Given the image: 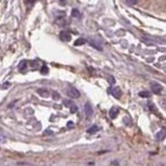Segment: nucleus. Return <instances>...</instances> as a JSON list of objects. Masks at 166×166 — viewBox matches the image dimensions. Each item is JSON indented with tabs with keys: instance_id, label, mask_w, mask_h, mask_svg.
<instances>
[{
	"instance_id": "f257e3e1",
	"label": "nucleus",
	"mask_w": 166,
	"mask_h": 166,
	"mask_svg": "<svg viewBox=\"0 0 166 166\" xmlns=\"http://www.w3.org/2000/svg\"><path fill=\"white\" fill-rule=\"evenodd\" d=\"M150 88H152V91L155 93H160L161 91L163 90V87L161 84H159V83L157 82H152L150 83Z\"/></svg>"
},
{
	"instance_id": "f03ea898",
	"label": "nucleus",
	"mask_w": 166,
	"mask_h": 166,
	"mask_svg": "<svg viewBox=\"0 0 166 166\" xmlns=\"http://www.w3.org/2000/svg\"><path fill=\"white\" fill-rule=\"evenodd\" d=\"M155 138H156L157 141L164 140V139L166 138V129H162V130L159 131V132L156 134V136H155Z\"/></svg>"
},
{
	"instance_id": "7ed1b4c3",
	"label": "nucleus",
	"mask_w": 166,
	"mask_h": 166,
	"mask_svg": "<svg viewBox=\"0 0 166 166\" xmlns=\"http://www.w3.org/2000/svg\"><path fill=\"white\" fill-rule=\"evenodd\" d=\"M67 95L71 98H74V99L80 97V93L76 88H74V87H70V88L67 89Z\"/></svg>"
},
{
	"instance_id": "20e7f679",
	"label": "nucleus",
	"mask_w": 166,
	"mask_h": 166,
	"mask_svg": "<svg viewBox=\"0 0 166 166\" xmlns=\"http://www.w3.org/2000/svg\"><path fill=\"white\" fill-rule=\"evenodd\" d=\"M84 111H85V115H86L87 117H90L91 115H93V107H91V105L88 104V103L85 104Z\"/></svg>"
},
{
	"instance_id": "39448f33",
	"label": "nucleus",
	"mask_w": 166,
	"mask_h": 166,
	"mask_svg": "<svg viewBox=\"0 0 166 166\" xmlns=\"http://www.w3.org/2000/svg\"><path fill=\"white\" fill-rule=\"evenodd\" d=\"M110 93H112L113 97L116 98V99H119V98L122 97V90L119 87H113L112 89H110Z\"/></svg>"
},
{
	"instance_id": "423d86ee",
	"label": "nucleus",
	"mask_w": 166,
	"mask_h": 166,
	"mask_svg": "<svg viewBox=\"0 0 166 166\" xmlns=\"http://www.w3.org/2000/svg\"><path fill=\"white\" fill-rule=\"evenodd\" d=\"M119 109L117 108V107H112V108L110 109V111H109V116H110V119H115L116 117V115L119 114Z\"/></svg>"
},
{
	"instance_id": "0eeeda50",
	"label": "nucleus",
	"mask_w": 166,
	"mask_h": 166,
	"mask_svg": "<svg viewBox=\"0 0 166 166\" xmlns=\"http://www.w3.org/2000/svg\"><path fill=\"white\" fill-rule=\"evenodd\" d=\"M59 36L63 42H70L71 41V34L67 31H62L60 32V34H59Z\"/></svg>"
},
{
	"instance_id": "6e6552de",
	"label": "nucleus",
	"mask_w": 166,
	"mask_h": 166,
	"mask_svg": "<svg viewBox=\"0 0 166 166\" xmlns=\"http://www.w3.org/2000/svg\"><path fill=\"white\" fill-rule=\"evenodd\" d=\"M38 93L41 96V97H44V98L49 97V93H48V90H47V89H45V88H39L38 89Z\"/></svg>"
},
{
	"instance_id": "1a4fd4ad",
	"label": "nucleus",
	"mask_w": 166,
	"mask_h": 166,
	"mask_svg": "<svg viewBox=\"0 0 166 166\" xmlns=\"http://www.w3.org/2000/svg\"><path fill=\"white\" fill-rule=\"evenodd\" d=\"M89 44H90V46H93V48H96V49L100 50V51H101V50L103 49V48H102V46L100 45L99 43H97V42L93 41V40H90V41H89Z\"/></svg>"
},
{
	"instance_id": "9d476101",
	"label": "nucleus",
	"mask_w": 166,
	"mask_h": 166,
	"mask_svg": "<svg viewBox=\"0 0 166 166\" xmlns=\"http://www.w3.org/2000/svg\"><path fill=\"white\" fill-rule=\"evenodd\" d=\"M27 67V62L26 60H22L20 62V64H19V70H20L21 72L25 71V69Z\"/></svg>"
},
{
	"instance_id": "9b49d317",
	"label": "nucleus",
	"mask_w": 166,
	"mask_h": 166,
	"mask_svg": "<svg viewBox=\"0 0 166 166\" xmlns=\"http://www.w3.org/2000/svg\"><path fill=\"white\" fill-rule=\"evenodd\" d=\"M86 40L85 39H78L77 41L74 43V45L75 46H81V45H84V44H86Z\"/></svg>"
},
{
	"instance_id": "f8f14e48",
	"label": "nucleus",
	"mask_w": 166,
	"mask_h": 166,
	"mask_svg": "<svg viewBox=\"0 0 166 166\" xmlns=\"http://www.w3.org/2000/svg\"><path fill=\"white\" fill-rule=\"evenodd\" d=\"M72 17H73V18H79L80 17V12L77 8H73V10H72Z\"/></svg>"
},
{
	"instance_id": "ddd939ff",
	"label": "nucleus",
	"mask_w": 166,
	"mask_h": 166,
	"mask_svg": "<svg viewBox=\"0 0 166 166\" xmlns=\"http://www.w3.org/2000/svg\"><path fill=\"white\" fill-rule=\"evenodd\" d=\"M98 130H99V128H98L97 126H93L90 129H88V130H87V133H89V134H93V133H96Z\"/></svg>"
},
{
	"instance_id": "4468645a",
	"label": "nucleus",
	"mask_w": 166,
	"mask_h": 166,
	"mask_svg": "<svg viewBox=\"0 0 166 166\" xmlns=\"http://www.w3.org/2000/svg\"><path fill=\"white\" fill-rule=\"evenodd\" d=\"M139 96L142 97V98H150V95L148 91H140V93H139Z\"/></svg>"
},
{
	"instance_id": "2eb2a0df",
	"label": "nucleus",
	"mask_w": 166,
	"mask_h": 166,
	"mask_svg": "<svg viewBox=\"0 0 166 166\" xmlns=\"http://www.w3.org/2000/svg\"><path fill=\"white\" fill-rule=\"evenodd\" d=\"M48 67L47 65H42V67H41V73L43 74V75H45V74H47L48 73Z\"/></svg>"
},
{
	"instance_id": "dca6fc26",
	"label": "nucleus",
	"mask_w": 166,
	"mask_h": 166,
	"mask_svg": "<svg viewBox=\"0 0 166 166\" xmlns=\"http://www.w3.org/2000/svg\"><path fill=\"white\" fill-rule=\"evenodd\" d=\"M70 110H71L72 113H76V112H77L78 109H77V107H76L75 105H72V106L70 107Z\"/></svg>"
},
{
	"instance_id": "f3484780",
	"label": "nucleus",
	"mask_w": 166,
	"mask_h": 166,
	"mask_svg": "<svg viewBox=\"0 0 166 166\" xmlns=\"http://www.w3.org/2000/svg\"><path fill=\"white\" fill-rule=\"evenodd\" d=\"M148 107H150V110L154 111V112H155V111H156V109H155V108H156V107H155V105L153 104L152 102H148Z\"/></svg>"
},
{
	"instance_id": "a211bd4d",
	"label": "nucleus",
	"mask_w": 166,
	"mask_h": 166,
	"mask_svg": "<svg viewBox=\"0 0 166 166\" xmlns=\"http://www.w3.org/2000/svg\"><path fill=\"white\" fill-rule=\"evenodd\" d=\"M63 104L65 105L67 107H71L73 103H72V101H69V100H65V101H63Z\"/></svg>"
},
{
	"instance_id": "6ab92c4d",
	"label": "nucleus",
	"mask_w": 166,
	"mask_h": 166,
	"mask_svg": "<svg viewBox=\"0 0 166 166\" xmlns=\"http://www.w3.org/2000/svg\"><path fill=\"white\" fill-rule=\"evenodd\" d=\"M26 4L27 5H32V4H34L36 2V0H25Z\"/></svg>"
},
{
	"instance_id": "aec40b11",
	"label": "nucleus",
	"mask_w": 166,
	"mask_h": 166,
	"mask_svg": "<svg viewBox=\"0 0 166 166\" xmlns=\"http://www.w3.org/2000/svg\"><path fill=\"white\" fill-rule=\"evenodd\" d=\"M129 4H136L138 2V0H126Z\"/></svg>"
},
{
	"instance_id": "412c9836",
	"label": "nucleus",
	"mask_w": 166,
	"mask_h": 166,
	"mask_svg": "<svg viewBox=\"0 0 166 166\" xmlns=\"http://www.w3.org/2000/svg\"><path fill=\"white\" fill-rule=\"evenodd\" d=\"M53 98H54V100H58L60 98V96L58 95V93H56V91H54V93H53Z\"/></svg>"
},
{
	"instance_id": "4be33fe9",
	"label": "nucleus",
	"mask_w": 166,
	"mask_h": 166,
	"mask_svg": "<svg viewBox=\"0 0 166 166\" xmlns=\"http://www.w3.org/2000/svg\"><path fill=\"white\" fill-rule=\"evenodd\" d=\"M108 81H109V83H110V84H113V83H114V78L111 77V76H109V77H108Z\"/></svg>"
},
{
	"instance_id": "5701e85b",
	"label": "nucleus",
	"mask_w": 166,
	"mask_h": 166,
	"mask_svg": "<svg viewBox=\"0 0 166 166\" xmlns=\"http://www.w3.org/2000/svg\"><path fill=\"white\" fill-rule=\"evenodd\" d=\"M73 123H72V122H69V123H67V128H71V127H73Z\"/></svg>"
},
{
	"instance_id": "b1692460",
	"label": "nucleus",
	"mask_w": 166,
	"mask_h": 166,
	"mask_svg": "<svg viewBox=\"0 0 166 166\" xmlns=\"http://www.w3.org/2000/svg\"><path fill=\"white\" fill-rule=\"evenodd\" d=\"M46 134H48V135H51V134H52V132H51V131H46Z\"/></svg>"
},
{
	"instance_id": "393cba45",
	"label": "nucleus",
	"mask_w": 166,
	"mask_h": 166,
	"mask_svg": "<svg viewBox=\"0 0 166 166\" xmlns=\"http://www.w3.org/2000/svg\"><path fill=\"white\" fill-rule=\"evenodd\" d=\"M60 1H63V0H60Z\"/></svg>"
}]
</instances>
